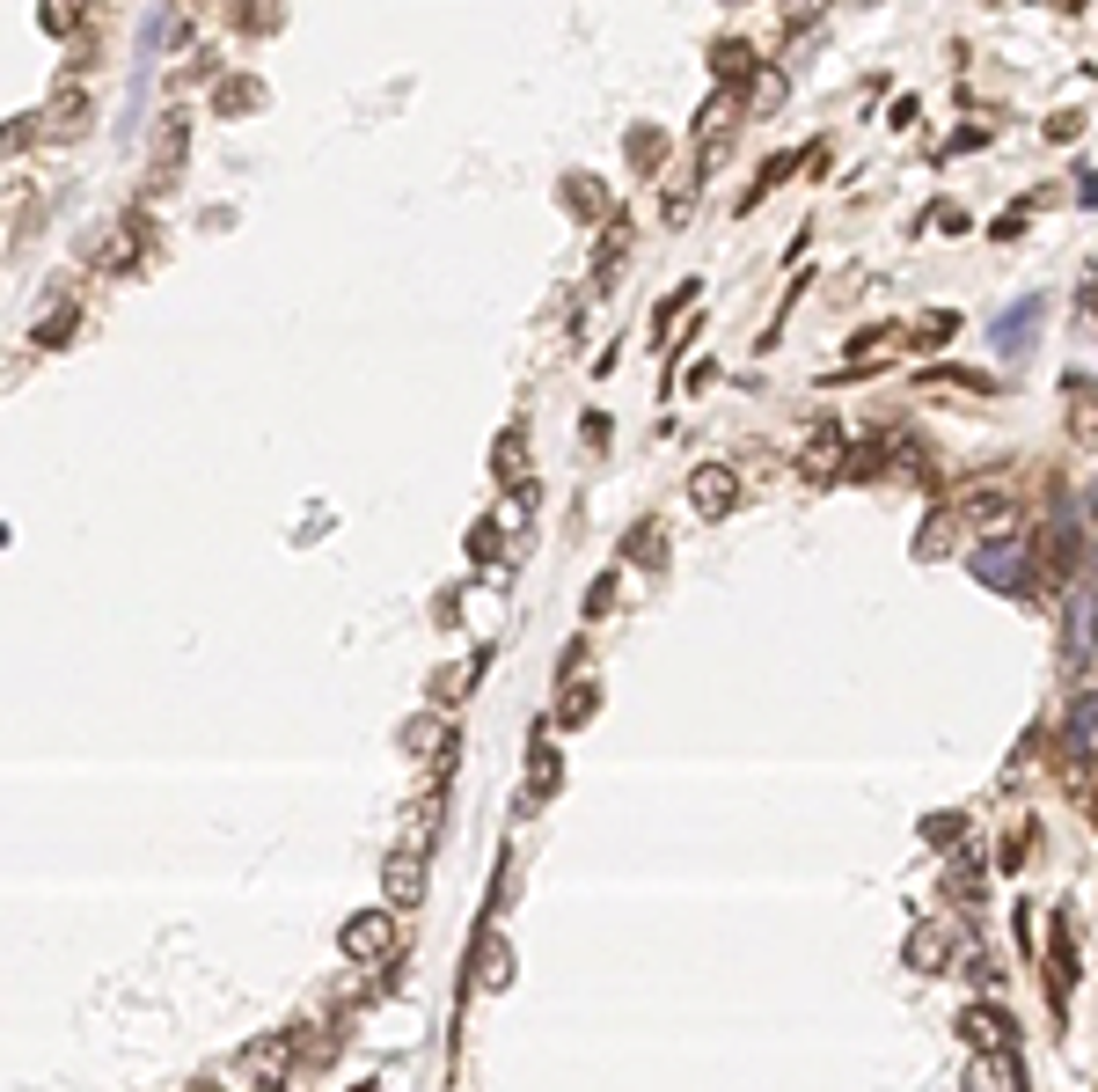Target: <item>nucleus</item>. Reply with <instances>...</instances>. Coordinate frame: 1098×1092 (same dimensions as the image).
Returning a JSON list of instances; mask_svg holds the SVG:
<instances>
[{"label":"nucleus","mask_w":1098,"mask_h":1092,"mask_svg":"<svg viewBox=\"0 0 1098 1092\" xmlns=\"http://www.w3.org/2000/svg\"><path fill=\"white\" fill-rule=\"evenodd\" d=\"M565 726H579V718H594V682H571V697H565Z\"/></svg>","instance_id":"15"},{"label":"nucleus","mask_w":1098,"mask_h":1092,"mask_svg":"<svg viewBox=\"0 0 1098 1092\" xmlns=\"http://www.w3.org/2000/svg\"><path fill=\"white\" fill-rule=\"evenodd\" d=\"M952 331H960V316H945V308H931V316L916 323V345H945Z\"/></svg>","instance_id":"13"},{"label":"nucleus","mask_w":1098,"mask_h":1092,"mask_svg":"<svg viewBox=\"0 0 1098 1092\" xmlns=\"http://www.w3.org/2000/svg\"><path fill=\"white\" fill-rule=\"evenodd\" d=\"M689 499H696V513H711V521H718V513H732V499H740V477H732V469H718V463L696 469V477H689Z\"/></svg>","instance_id":"3"},{"label":"nucleus","mask_w":1098,"mask_h":1092,"mask_svg":"<svg viewBox=\"0 0 1098 1092\" xmlns=\"http://www.w3.org/2000/svg\"><path fill=\"white\" fill-rule=\"evenodd\" d=\"M1004 513H1011L1004 492H975V499H960V521H967V528H996Z\"/></svg>","instance_id":"7"},{"label":"nucleus","mask_w":1098,"mask_h":1092,"mask_svg":"<svg viewBox=\"0 0 1098 1092\" xmlns=\"http://www.w3.org/2000/svg\"><path fill=\"white\" fill-rule=\"evenodd\" d=\"M381 894H389V909L425 902V865H418V850H396V858L381 865Z\"/></svg>","instance_id":"2"},{"label":"nucleus","mask_w":1098,"mask_h":1092,"mask_svg":"<svg viewBox=\"0 0 1098 1092\" xmlns=\"http://www.w3.org/2000/svg\"><path fill=\"white\" fill-rule=\"evenodd\" d=\"M1069 396H1077V433H1084V440H1092V381L1077 375V389H1069Z\"/></svg>","instance_id":"20"},{"label":"nucleus","mask_w":1098,"mask_h":1092,"mask_svg":"<svg viewBox=\"0 0 1098 1092\" xmlns=\"http://www.w3.org/2000/svg\"><path fill=\"white\" fill-rule=\"evenodd\" d=\"M88 126V96L74 88V96H59V111H52V132H82Z\"/></svg>","instance_id":"10"},{"label":"nucleus","mask_w":1098,"mask_h":1092,"mask_svg":"<svg viewBox=\"0 0 1098 1092\" xmlns=\"http://www.w3.org/2000/svg\"><path fill=\"white\" fill-rule=\"evenodd\" d=\"M257 103V82H228L220 88V111H249Z\"/></svg>","instance_id":"19"},{"label":"nucleus","mask_w":1098,"mask_h":1092,"mask_svg":"<svg viewBox=\"0 0 1098 1092\" xmlns=\"http://www.w3.org/2000/svg\"><path fill=\"white\" fill-rule=\"evenodd\" d=\"M477 975H491V990H498V975H506V946H498V938L477 946Z\"/></svg>","instance_id":"17"},{"label":"nucleus","mask_w":1098,"mask_h":1092,"mask_svg":"<svg viewBox=\"0 0 1098 1092\" xmlns=\"http://www.w3.org/2000/svg\"><path fill=\"white\" fill-rule=\"evenodd\" d=\"M74 323H82L74 308H52V316L38 323V345H67V331H74Z\"/></svg>","instance_id":"14"},{"label":"nucleus","mask_w":1098,"mask_h":1092,"mask_svg":"<svg viewBox=\"0 0 1098 1092\" xmlns=\"http://www.w3.org/2000/svg\"><path fill=\"white\" fill-rule=\"evenodd\" d=\"M528 777H535V792H550V785H557V748H535V756H528Z\"/></svg>","instance_id":"16"},{"label":"nucleus","mask_w":1098,"mask_h":1092,"mask_svg":"<svg viewBox=\"0 0 1098 1092\" xmlns=\"http://www.w3.org/2000/svg\"><path fill=\"white\" fill-rule=\"evenodd\" d=\"M477 668H484V660H462V668H448L433 697H440V704H462V697H469V682H477Z\"/></svg>","instance_id":"8"},{"label":"nucleus","mask_w":1098,"mask_h":1092,"mask_svg":"<svg viewBox=\"0 0 1098 1092\" xmlns=\"http://www.w3.org/2000/svg\"><path fill=\"white\" fill-rule=\"evenodd\" d=\"M908 961H916V967H945V931H916V938H908Z\"/></svg>","instance_id":"11"},{"label":"nucleus","mask_w":1098,"mask_h":1092,"mask_svg":"<svg viewBox=\"0 0 1098 1092\" xmlns=\"http://www.w3.org/2000/svg\"><path fill=\"white\" fill-rule=\"evenodd\" d=\"M806 469H814V477H828V469H843V440H835V433H820L814 448H806Z\"/></svg>","instance_id":"12"},{"label":"nucleus","mask_w":1098,"mask_h":1092,"mask_svg":"<svg viewBox=\"0 0 1098 1092\" xmlns=\"http://www.w3.org/2000/svg\"><path fill=\"white\" fill-rule=\"evenodd\" d=\"M711 67H718L726 82H747V74H755V52H747V44H726V52H711Z\"/></svg>","instance_id":"9"},{"label":"nucleus","mask_w":1098,"mask_h":1092,"mask_svg":"<svg viewBox=\"0 0 1098 1092\" xmlns=\"http://www.w3.org/2000/svg\"><path fill=\"white\" fill-rule=\"evenodd\" d=\"M814 8H820V0H791L784 15H791V23H814Z\"/></svg>","instance_id":"21"},{"label":"nucleus","mask_w":1098,"mask_h":1092,"mask_svg":"<svg viewBox=\"0 0 1098 1092\" xmlns=\"http://www.w3.org/2000/svg\"><path fill=\"white\" fill-rule=\"evenodd\" d=\"M1025 572H1033L1025 550H981V580L989 587H1025Z\"/></svg>","instance_id":"5"},{"label":"nucleus","mask_w":1098,"mask_h":1092,"mask_svg":"<svg viewBox=\"0 0 1098 1092\" xmlns=\"http://www.w3.org/2000/svg\"><path fill=\"white\" fill-rule=\"evenodd\" d=\"M498 477H506V484H521V433H506V440H498Z\"/></svg>","instance_id":"18"},{"label":"nucleus","mask_w":1098,"mask_h":1092,"mask_svg":"<svg viewBox=\"0 0 1098 1092\" xmlns=\"http://www.w3.org/2000/svg\"><path fill=\"white\" fill-rule=\"evenodd\" d=\"M345 953L360 967H389L404 953V924H396V909H360L352 924H345Z\"/></svg>","instance_id":"1"},{"label":"nucleus","mask_w":1098,"mask_h":1092,"mask_svg":"<svg viewBox=\"0 0 1098 1092\" xmlns=\"http://www.w3.org/2000/svg\"><path fill=\"white\" fill-rule=\"evenodd\" d=\"M140 243H147V235H140L132 220H118V235L96 243V264H103V272H132V264H140Z\"/></svg>","instance_id":"6"},{"label":"nucleus","mask_w":1098,"mask_h":1092,"mask_svg":"<svg viewBox=\"0 0 1098 1092\" xmlns=\"http://www.w3.org/2000/svg\"><path fill=\"white\" fill-rule=\"evenodd\" d=\"M960 1034H967L975 1049H1011V1042H1018V1034H1011V1019H1004L996 1005H975L967 1019H960Z\"/></svg>","instance_id":"4"}]
</instances>
